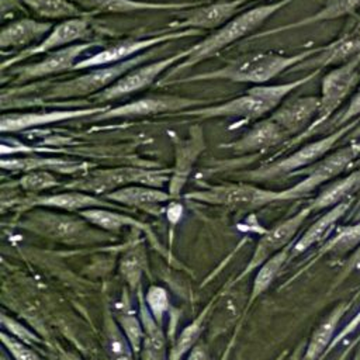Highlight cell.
<instances>
[{
    "label": "cell",
    "instance_id": "obj_1",
    "mask_svg": "<svg viewBox=\"0 0 360 360\" xmlns=\"http://www.w3.org/2000/svg\"><path fill=\"white\" fill-rule=\"evenodd\" d=\"M319 48L302 51L300 53L285 56L276 52H255L243 55L235 60H231L222 68L197 73L194 76L172 79L166 84L172 83H190L200 80H229L236 83H253L256 86L264 84L269 80L278 76L281 72L297 66L298 63L316 55Z\"/></svg>",
    "mask_w": 360,
    "mask_h": 360
},
{
    "label": "cell",
    "instance_id": "obj_2",
    "mask_svg": "<svg viewBox=\"0 0 360 360\" xmlns=\"http://www.w3.org/2000/svg\"><path fill=\"white\" fill-rule=\"evenodd\" d=\"M316 73L318 70H314L304 77H300L294 82L281 83V84H259V86L250 87L243 94L235 98H231L228 101L214 104V105H204L193 110H186L174 115L198 117L202 120L222 118V117L242 118L245 121L260 120L266 114H271L291 91L305 84L307 82L312 80L316 76Z\"/></svg>",
    "mask_w": 360,
    "mask_h": 360
},
{
    "label": "cell",
    "instance_id": "obj_3",
    "mask_svg": "<svg viewBox=\"0 0 360 360\" xmlns=\"http://www.w3.org/2000/svg\"><path fill=\"white\" fill-rule=\"evenodd\" d=\"M291 1L292 0H277V1H273L269 4L252 7L249 10H245L242 13L236 14L232 20H229L221 28L215 30L211 35L205 37L202 41L190 46L188 56L186 59H183L181 62H179L177 65H174L166 73V76L159 80V84L167 83L179 72L198 65L204 59L219 52L222 48L249 35L250 32L257 30L267 18H270L276 11H278L280 8H283L284 6H287Z\"/></svg>",
    "mask_w": 360,
    "mask_h": 360
},
{
    "label": "cell",
    "instance_id": "obj_4",
    "mask_svg": "<svg viewBox=\"0 0 360 360\" xmlns=\"http://www.w3.org/2000/svg\"><path fill=\"white\" fill-rule=\"evenodd\" d=\"M159 52V46L148 49L134 58H129L127 60L101 66V68H93L89 73L79 75L76 77H72L69 80L58 82L46 87L41 97L42 100H60V98H72V97H83V96H94L107 87H110L115 80H118L121 76H124L131 69L143 65L145 62L153 59Z\"/></svg>",
    "mask_w": 360,
    "mask_h": 360
},
{
    "label": "cell",
    "instance_id": "obj_5",
    "mask_svg": "<svg viewBox=\"0 0 360 360\" xmlns=\"http://www.w3.org/2000/svg\"><path fill=\"white\" fill-rule=\"evenodd\" d=\"M170 181V174L166 170H153L143 167H111V169H94L89 170L73 180L65 183L62 187L66 190L84 191L94 195L108 194L121 187L131 184H143L150 187H163Z\"/></svg>",
    "mask_w": 360,
    "mask_h": 360
},
{
    "label": "cell",
    "instance_id": "obj_6",
    "mask_svg": "<svg viewBox=\"0 0 360 360\" xmlns=\"http://www.w3.org/2000/svg\"><path fill=\"white\" fill-rule=\"evenodd\" d=\"M353 127V124L345 125L339 128L338 131L329 134L328 136L309 142L300 149H297L294 153L276 160L273 163H266L262 165L257 169L245 172L240 174V180L243 181H267V180H274L283 176H292L294 173L316 163L322 158L326 156V153L336 145V142Z\"/></svg>",
    "mask_w": 360,
    "mask_h": 360
},
{
    "label": "cell",
    "instance_id": "obj_7",
    "mask_svg": "<svg viewBox=\"0 0 360 360\" xmlns=\"http://www.w3.org/2000/svg\"><path fill=\"white\" fill-rule=\"evenodd\" d=\"M184 197L187 200L235 210H256L276 201H284L283 190H269L246 181L208 186L202 190L190 191Z\"/></svg>",
    "mask_w": 360,
    "mask_h": 360
},
{
    "label": "cell",
    "instance_id": "obj_8",
    "mask_svg": "<svg viewBox=\"0 0 360 360\" xmlns=\"http://www.w3.org/2000/svg\"><path fill=\"white\" fill-rule=\"evenodd\" d=\"M202 31L200 30H179V31H167V32H162L153 37H148V38H139V39H134V38H128V39H122L120 42H115L84 59H80L73 70H82V69H93V68H101V66H108V65H114L122 60H127L129 58H134L148 49L156 48L160 44L165 42H170V41H176L180 38H187V37H195V35H201Z\"/></svg>",
    "mask_w": 360,
    "mask_h": 360
},
{
    "label": "cell",
    "instance_id": "obj_9",
    "mask_svg": "<svg viewBox=\"0 0 360 360\" xmlns=\"http://www.w3.org/2000/svg\"><path fill=\"white\" fill-rule=\"evenodd\" d=\"M359 63H360V52L354 55L353 59L347 60L342 66L333 69L332 72L323 76L322 84H321V96H319V110L314 124L302 135L291 139V142H288L287 145H294L301 139L307 138L309 134H312V131L316 127L325 122L329 118V115L340 105V103L346 98V96L352 91V89L354 87V83L357 82Z\"/></svg>",
    "mask_w": 360,
    "mask_h": 360
},
{
    "label": "cell",
    "instance_id": "obj_10",
    "mask_svg": "<svg viewBox=\"0 0 360 360\" xmlns=\"http://www.w3.org/2000/svg\"><path fill=\"white\" fill-rule=\"evenodd\" d=\"M188 53H190V49L187 48L184 51H180V52L166 56L163 59H158L150 63L139 65V66L131 69L129 72H127L124 76H121L105 90L94 94L91 97V101L104 104V103L112 101L115 98L141 91V90L149 87L165 70L172 69L174 65H177L179 62L186 59L188 56Z\"/></svg>",
    "mask_w": 360,
    "mask_h": 360
},
{
    "label": "cell",
    "instance_id": "obj_11",
    "mask_svg": "<svg viewBox=\"0 0 360 360\" xmlns=\"http://www.w3.org/2000/svg\"><path fill=\"white\" fill-rule=\"evenodd\" d=\"M208 104V100L191 98L174 94H160V96H146L129 103L107 108L98 115L93 117L98 121L112 120V118H134L143 115H156V114H179L186 110H193L194 107H204Z\"/></svg>",
    "mask_w": 360,
    "mask_h": 360
},
{
    "label": "cell",
    "instance_id": "obj_12",
    "mask_svg": "<svg viewBox=\"0 0 360 360\" xmlns=\"http://www.w3.org/2000/svg\"><path fill=\"white\" fill-rule=\"evenodd\" d=\"M359 153H360V145H347L330 155H326L316 163L294 173L292 176L305 174V177L297 184H294L292 187L283 190L284 201L301 198L309 194L311 191H314L321 184L332 180L339 173H342Z\"/></svg>",
    "mask_w": 360,
    "mask_h": 360
},
{
    "label": "cell",
    "instance_id": "obj_13",
    "mask_svg": "<svg viewBox=\"0 0 360 360\" xmlns=\"http://www.w3.org/2000/svg\"><path fill=\"white\" fill-rule=\"evenodd\" d=\"M90 32L91 30H90L89 15L63 20L55 24L53 28L48 32V35L39 44L27 49H21L15 55L6 59L1 63V72H6L7 69L13 68V65H17L31 56L49 53L52 51H56L77 42H84L86 38L90 37Z\"/></svg>",
    "mask_w": 360,
    "mask_h": 360
},
{
    "label": "cell",
    "instance_id": "obj_14",
    "mask_svg": "<svg viewBox=\"0 0 360 360\" xmlns=\"http://www.w3.org/2000/svg\"><path fill=\"white\" fill-rule=\"evenodd\" d=\"M90 225L91 224L80 215L72 217L44 210L30 211L21 222V226L32 232L59 240H77L89 235L98 236Z\"/></svg>",
    "mask_w": 360,
    "mask_h": 360
},
{
    "label": "cell",
    "instance_id": "obj_15",
    "mask_svg": "<svg viewBox=\"0 0 360 360\" xmlns=\"http://www.w3.org/2000/svg\"><path fill=\"white\" fill-rule=\"evenodd\" d=\"M311 212H312V210L309 208V205H307L305 208H302L292 217H290V218L278 222L273 228L267 229L259 239V242L252 253L250 260L248 262V264L245 266L242 273L235 278V281L238 283L242 277H245L246 274L259 269L271 256L281 252L284 248L290 246L292 238L295 236V233L298 232V229L301 228V225L304 224V221L308 218V215Z\"/></svg>",
    "mask_w": 360,
    "mask_h": 360
},
{
    "label": "cell",
    "instance_id": "obj_16",
    "mask_svg": "<svg viewBox=\"0 0 360 360\" xmlns=\"http://www.w3.org/2000/svg\"><path fill=\"white\" fill-rule=\"evenodd\" d=\"M98 42L84 41V42H77V44L52 51L38 62L10 68V76H13L14 83L20 84L30 80L62 73L66 70H73L75 65L80 60L79 58L86 51L96 46Z\"/></svg>",
    "mask_w": 360,
    "mask_h": 360
},
{
    "label": "cell",
    "instance_id": "obj_17",
    "mask_svg": "<svg viewBox=\"0 0 360 360\" xmlns=\"http://www.w3.org/2000/svg\"><path fill=\"white\" fill-rule=\"evenodd\" d=\"M108 107H80L69 110H51V111H35V112H3L0 120V131L6 132H18L28 128H35L39 125H48L53 122H60L72 118L83 117H96L100 112L105 111Z\"/></svg>",
    "mask_w": 360,
    "mask_h": 360
},
{
    "label": "cell",
    "instance_id": "obj_18",
    "mask_svg": "<svg viewBox=\"0 0 360 360\" xmlns=\"http://www.w3.org/2000/svg\"><path fill=\"white\" fill-rule=\"evenodd\" d=\"M240 1L236 0H221L207 6H200L183 13L181 20L172 21L169 24V31L179 30H218L232 20L242 8Z\"/></svg>",
    "mask_w": 360,
    "mask_h": 360
},
{
    "label": "cell",
    "instance_id": "obj_19",
    "mask_svg": "<svg viewBox=\"0 0 360 360\" xmlns=\"http://www.w3.org/2000/svg\"><path fill=\"white\" fill-rule=\"evenodd\" d=\"M319 110V97H295L281 103L270 118L281 127L290 139L302 135L315 121Z\"/></svg>",
    "mask_w": 360,
    "mask_h": 360
},
{
    "label": "cell",
    "instance_id": "obj_20",
    "mask_svg": "<svg viewBox=\"0 0 360 360\" xmlns=\"http://www.w3.org/2000/svg\"><path fill=\"white\" fill-rule=\"evenodd\" d=\"M20 205L25 210L56 208L68 212L77 211V214L89 208H114V210L118 208L117 204L108 201L104 197H98L90 193L76 191V190H66L56 194L30 195V197H25L22 201H20Z\"/></svg>",
    "mask_w": 360,
    "mask_h": 360
},
{
    "label": "cell",
    "instance_id": "obj_21",
    "mask_svg": "<svg viewBox=\"0 0 360 360\" xmlns=\"http://www.w3.org/2000/svg\"><path fill=\"white\" fill-rule=\"evenodd\" d=\"M290 138L281 129V127L276 124L270 117H267L259 120L239 139L231 143H222L221 148H226L238 155H243L266 150Z\"/></svg>",
    "mask_w": 360,
    "mask_h": 360
},
{
    "label": "cell",
    "instance_id": "obj_22",
    "mask_svg": "<svg viewBox=\"0 0 360 360\" xmlns=\"http://www.w3.org/2000/svg\"><path fill=\"white\" fill-rule=\"evenodd\" d=\"M174 150H176V160L174 169L170 174L169 181V194L172 198H176L183 186L186 184L188 174L193 169V165L201 150L204 149V135L198 127H194L190 132V138L187 139H177L174 138Z\"/></svg>",
    "mask_w": 360,
    "mask_h": 360
},
{
    "label": "cell",
    "instance_id": "obj_23",
    "mask_svg": "<svg viewBox=\"0 0 360 360\" xmlns=\"http://www.w3.org/2000/svg\"><path fill=\"white\" fill-rule=\"evenodd\" d=\"M53 28L51 21H41L35 18H20L8 22L0 32L1 49H27L39 44L48 32ZM20 49V51H21Z\"/></svg>",
    "mask_w": 360,
    "mask_h": 360
},
{
    "label": "cell",
    "instance_id": "obj_24",
    "mask_svg": "<svg viewBox=\"0 0 360 360\" xmlns=\"http://www.w3.org/2000/svg\"><path fill=\"white\" fill-rule=\"evenodd\" d=\"M0 166L3 170L8 172H34V170H45V172H56L58 174H72L80 176L89 169L91 165L60 159V158H41V156H27V158H1Z\"/></svg>",
    "mask_w": 360,
    "mask_h": 360
},
{
    "label": "cell",
    "instance_id": "obj_25",
    "mask_svg": "<svg viewBox=\"0 0 360 360\" xmlns=\"http://www.w3.org/2000/svg\"><path fill=\"white\" fill-rule=\"evenodd\" d=\"M89 14L94 13H132L145 10H184L194 3H153L142 0H72Z\"/></svg>",
    "mask_w": 360,
    "mask_h": 360
},
{
    "label": "cell",
    "instance_id": "obj_26",
    "mask_svg": "<svg viewBox=\"0 0 360 360\" xmlns=\"http://www.w3.org/2000/svg\"><path fill=\"white\" fill-rule=\"evenodd\" d=\"M104 198L117 205L134 207L141 210H150L162 202L172 200L170 194L163 191L162 188L143 184H131L121 187L112 193L105 194Z\"/></svg>",
    "mask_w": 360,
    "mask_h": 360
},
{
    "label": "cell",
    "instance_id": "obj_27",
    "mask_svg": "<svg viewBox=\"0 0 360 360\" xmlns=\"http://www.w3.org/2000/svg\"><path fill=\"white\" fill-rule=\"evenodd\" d=\"M139 318L143 328L142 340V359L143 360H167L166 340L162 330V325L155 321L149 312L145 298L139 294Z\"/></svg>",
    "mask_w": 360,
    "mask_h": 360
},
{
    "label": "cell",
    "instance_id": "obj_28",
    "mask_svg": "<svg viewBox=\"0 0 360 360\" xmlns=\"http://www.w3.org/2000/svg\"><path fill=\"white\" fill-rule=\"evenodd\" d=\"M347 305L339 304L335 309L319 323V326L312 332L309 342L304 350V360H319L326 354L333 338L336 336V328L340 318L346 312Z\"/></svg>",
    "mask_w": 360,
    "mask_h": 360
},
{
    "label": "cell",
    "instance_id": "obj_29",
    "mask_svg": "<svg viewBox=\"0 0 360 360\" xmlns=\"http://www.w3.org/2000/svg\"><path fill=\"white\" fill-rule=\"evenodd\" d=\"M79 215L96 228H100V229H104L108 232H118L125 226H132V228H138V229L146 232L149 235L150 240H155L153 235L146 224H143L129 215L121 214V212L115 211L114 208H89V210L80 211Z\"/></svg>",
    "mask_w": 360,
    "mask_h": 360
},
{
    "label": "cell",
    "instance_id": "obj_30",
    "mask_svg": "<svg viewBox=\"0 0 360 360\" xmlns=\"http://www.w3.org/2000/svg\"><path fill=\"white\" fill-rule=\"evenodd\" d=\"M349 207H350V202L343 201V202L332 207L328 212H325L321 218H318L304 232V235L292 245L291 253L298 255V253L307 250L308 248H311L312 245L321 242L323 238H326L329 235V232L332 231L333 225L338 222V219H340L345 215V212L347 211Z\"/></svg>",
    "mask_w": 360,
    "mask_h": 360
},
{
    "label": "cell",
    "instance_id": "obj_31",
    "mask_svg": "<svg viewBox=\"0 0 360 360\" xmlns=\"http://www.w3.org/2000/svg\"><path fill=\"white\" fill-rule=\"evenodd\" d=\"M212 304L214 301L208 302V305L190 323H187L183 328V330L179 333L169 352L167 360H181L187 353H190L195 347V345L200 342V336L204 330L205 321L211 311Z\"/></svg>",
    "mask_w": 360,
    "mask_h": 360
},
{
    "label": "cell",
    "instance_id": "obj_32",
    "mask_svg": "<svg viewBox=\"0 0 360 360\" xmlns=\"http://www.w3.org/2000/svg\"><path fill=\"white\" fill-rule=\"evenodd\" d=\"M360 187V169L350 173L349 176L329 184L326 188H323L318 197L312 200L309 204V208L312 211H319L323 208L335 207L345 201V198L356 188Z\"/></svg>",
    "mask_w": 360,
    "mask_h": 360
},
{
    "label": "cell",
    "instance_id": "obj_33",
    "mask_svg": "<svg viewBox=\"0 0 360 360\" xmlns=\"http://www.w3.org/2000/svg\"><path fill=\"white\" fill-rule=\"evenodd\" d=\"M292 243L287 248H284L281 252L276 253L274 256H271L267 262H264L259 269L257 273L253 278V285H252V294L249 297V304L246 308H249L255 300H257L270 285L271 283L276 280V277L278 276V273L281 271L283 266L285 264V262L290 257V252H291Z\"/></svg>",
    "mask_w": 360,
    "mask_h": 360
},
{
    "label": "cell",
    "instance_id": "obj_34",
    "mask_svg": "<svg viewBox=\"0 0 360 360\" xmlns=\"http://www.w3.org/2000/svg\"><path fill=\"white\" fill-rule=\"evenodd\" d=\"M37 15L48 20H69L86 17L89 13L76 6L72 0H21Z\"/></svg>",
    "mask_w": 360,
    "mask_h": 360
},
{
    "label": "cell",
    "instance_id": "obj_35",
    "mask_svg": "<svg viewBox=\"0 0 360 360\" xmlns=\"http://www.w3.org/2000/svg\"><path fill=\"white\" fill-rule=\"evenodd\" d=\"M360 6V0H329L325 7L322 10H319L318 13H315L311 17H307L301 21L297 22H291V24H285L283 27L274 28V30H269L264 32L257 34L256 37H266V35H271L276 32H281V31H287L291 28H297V27H302L311 22H316V21H325V20H332V18H338L340 15H345L350 11H353L356 7Z\"/></svg>",
    "mask_w": 360,
    "mask_h": 360
},
{
    "label": "cell",
    "instance_id": "obj_36",
    "mask_svg": "<svg viewBox=\"0 0 360 360\" xmlns=\"http://www.w3.org/2000/svg\"><path fill=\"white\" fill-rule=\"evenodd\" d=\"M104 350L108 360H134L135 352L129 340L110 315L104 321Z\"/></svg>",
    "mask_w": 360,
    "mask_h": 360
},
{
    "label": "cell",
    "instance_id": "obj_37",
    "mask_svg": "<svg viewBox=\"0 0 360 360\" xmlns=\"http://www.w3.org/2000/svg\"><path fill=\"white\" fill-rule=\"evenodd\" d=\"M117 322L129 340L134 352L139 353L143 340V328L139 315L129 307H121L117 311Z\"/></svg>",
    "mask_w": 360,
    "mask_h": 360
},
{
    "label": "cell",
    "instance_id": "obj_38",
    "mask_svg": "<svg viewBox=\"0 0 360 360\" xmlns=\"http://www.w3.org/2000/svg\"><path fill=\"white\" fill-rule=\"evenodd\" d=\"M62 183L56 179L52 172L45 170H34L24 173L20 180L18 186L28 194L37 195L45 190H51L53 187H62Z\"/></svg>",
    "mask_w": 360,
    "mask_h": 360
},
{
    "label": "cell",
    "instance_id": "obj_39",
    "mask_svg": "<svg viewBox=\"0 0 360 360\" xmlns=\"http://www.w3.org/2000/svg\"><path fill=\"white\" fill-rule=\"evenodd\" d=\"M360 246V222L342 228L322 249V252L343 253Z\"/></svg>",
    "mask_w": 360,
    "mask_h": 360
},
{
    "label": "cell",
    "instance_id": "obj_40",
    "mask_svg": "<svg viewBox=\"0 0 360 360\" xmlns=\"http://www.w3.org/2000/svg\"><path fill=\"white\" fill-rule=\"evenodd\" d=\"M143 259H145V255L142 249H132L122 256L121 271L132 288H136L139 284Z\"/></svg>",
    "mask_w": 360,
    "mask_h": 360
},
{
    "label": "cell",
    "instance_id": "obj_41",
    "mask_svg": "<svg viewBox=\"0 0 360 360\" xmlns=\"http://www.w3.org/2000/svg\"><path fill=\"white\" fill-rule=\"evenodd\" d=\"M145 302L158 323L162 325L163 316L169 309V294L166 288L160 285H150L145 294Z\"/></svg>",
    "mask_w": 360,
    "mask_h": 360
},
{
    "label": "cell",
    "instance_id": "obj_42",
    "mask_svg": "<svg viewBox=\"0 0 360 360\" xmlns=\"http://www.w3.org/2000/svg\"><path fill=\"white\" fill-rule=\"evenodd\" d=\"M1 326H3L4 332H7L13 338H15L17 340H20L28 346H32V345H37L41 342L39 338L32 330H30L27 326H24L21 322L15 321L14 318L7 316L6 314L1 315Z\"/></svg>",
    "mask_w": 360,
    "mask_h": 360
},
{
    "label": "cell",
    "instance_id": "obj_43",
    "mask_svg": "<svg viewBox=\"0 0 360 360\" xmlns=\"http://www.w3.org/2000/svg\"><path fill=\"white\" fill-rule=\"evenodd\" d=\"M1 342L13 360H41V357L25 343L17 340L7 332H1Z\"/></svg>",
    "mask_w": 360,
    "mask_h": 360
},
{
    "label": "cell",
    "instance_id": "obj_44",
    "mask_svg": "<svg viewBox=\"0 0 360 360\" xmlns=\"http://www.w3.org/2000/svg\"><path fill=\"white\" fill-rule=\"evenodd\" d=\"M359 325H360V309L357 311V314L354 315V318H352V319L345 325V328H343L339 333H336V336L333 338V340H332V343H330L329 349L326 350V353H328L330 349H333L339 342H342L346 336H349L353 330H356Z\"/></svg>",
    "mask_w": 360,
    "mask_h": 360
},
{
    "label": "cell",
    "instance_id": "obj_45",
    "mask_svg": "<svg viewBox=\"0 0 360 360\" xmlns=\"http://www.w3.org/2000/svg\"><path fill=\"white\" fill-rule=\"evenodd\" d=\"M359 114H360V91L353 97V100L349 104L346 112L342 115L340 122H346L347 120H350V118H353V117H356Z\"/></svg>",
    "mask_w": 360,
    "mask_h": 360
},
{
    "label": "cell",
    "instance_id": "obj_46",
    "mask_svg": "<svg viewBox=\"0 0 360 360\" xmlns=\"http://www.w3.org/2000/svg\"><path fill=\"white\" fill-rule=\"evenodd\" d=\"M187 360H211L205 343L198 342V343L195 345V347L188 353Z\"/></svg>",
    "mask_w": 360,
    "mask_h": 360
},
{
    "label": "cell",
    "instance_id": "obj_47",
    "mask_svg": "<svg viewBox=\"0 0 360 360\" xmlns=\"http://www.w3.org/2000/svg\"><path fill=\"white\" fill-rule=\"evenodd\" d=\"M360 264V246L357 248V250L350 256L349 259V263H347V271L353 270L356 266Z\"/></svg>",
    "mask_w": 360,
    "mask_h": 360
},
{
    "label": "cell",
    "instance_id": "obj_48",
    "mask_svg": "<svg viewBox=\"0 0 360 360\" xmlns=\"http://www.w3.org/2000/svg\"><path fill=\"white\" fill-rule=\"evenodd\" d=\"M62 360H80L79 357L73 356V354H69V353H63L62 354Z\"/></svg>",
    "mask_w": 360,
    "mask_h": 360
},
{
    "label": "cell",
    "instance_id": "obj_49",
    "mask_svg": "<svg viewBox=\"0 0 360 360\" xmlns=\"http://www.w3.org/2000/svg\"><path fill=\"white\" fill-rule=\"evenodd\" d=\"M290 360H304V353H302V356H300V349H297Z\"/></svg>",
    "mask_w": 360,
    "mask_h": 360
},
{
    "label": "cell",
    "instance_id": "obj_50",
    "mask_svg": "<svg viewBox=\"0 0 360 360\" xmlns=\"http://www.w3.org/2000/svg\"><path fill=\"white\" fill-rule=\"evenodd\" d=\"M287 354H288V352H287V350H284V352H283V353H280L274 360H285Z\"/></svg>",
    "mask_w": 360,
    "mask_h": 360
},
{
    "label": "cell",
    "instance_id": "obj_51",
    "mask_svg": "<svg viewBox=\"0 0 360 360\" xmlns=\"http://www.w3.org/2000/svg\"><path fill=\"white\" fill-rule=\"evenodd\" d=\"M354 360H360V347H359V350H357V353H356V357H354Z\"/></svg>",
    "mask_w": 360,
    "mask_h": 360
},
{
    "label": "cell",
    "instance_id": "obj_52",
    "mask_svg": "<svg viewBox=\"0 0 360 360\" xmlns=\"http://www.w3.org/2000/svg\"><path fill=\"white\" fill-rule=\"evenodd\" d=\"M236 1H240V3H246V1H252V0H236Z\"/></svg>",
    "mask_w": 360,
    "mask_h": 360
}]
</instances>
